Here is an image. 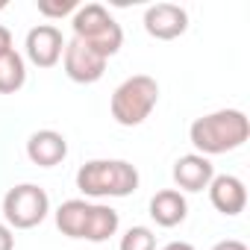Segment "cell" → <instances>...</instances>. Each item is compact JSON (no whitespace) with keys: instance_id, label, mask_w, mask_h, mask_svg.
<instances>
[{"instance_id":"cell-1","label":"cell","mask_w":250,"mask_h":250,"mask_svg":"<svg viewBox=\"0 0 250 250\" xmlns=\"http://www.w3.org/2000/svg\"><path fill=\"white\" fill-rule=\"evenodd\" d=\"M250 139V121L241 109H218L200 115L188 127V142L200 156H221L238 150Z\"/></svg>"},{"instance_id":"cell-11","label":"cell","mask_w":250,"mask_h":250,"mask_svg":"<svg viewBox=\"0 0 250 250\" xmlns=\"http://www.w3.org/2000/svg\"><path fill=\"white\" fill-rule=\"evenodd\" d=\"M68 156V139L56 130H36L27 139V159L39 168H56Z\"/></svg>"},{"instance_id":"cell-2","label":"cell","mask_w":250,"mask_h":250,"mask_svg":"<svg viewBox=\"0 0 250 250\" xmlns=\"http://www.w3.org/2000/svg\"><path fill=\"white\" fill-rule=\"evenodd\" d=\"M56 227L62 235L68 238H83V241H109L118 227H121V215L106 206V203H94V200H85V197H74V200H65L56 212Z\"/></svg>"},{"instance_id":"cell-18","label":"cell","mask_w":250,"mask_h":250,"mask_svg":"<svg viewBox=\"0 0 250 250\" xmlns=\"http://www.w3.org/2000/svg\"><path fill=\"white\" fill-rule=\"evenodd\" d=\"M9 50H15V47H12V33H9V27L0 24V56L9 53Z\"/></svg>"},{"instance_id":"cell-5","label":"cell","mask_w":250,"mask_h":250,"mask_svg":"<svg viewBox=\"0 0 250 250\" xmlns=\"http://www.w3.org/2000/svg\"><path fill=\"white\" fill-rule=\"evenodd\" d=\"M71 30H74V39L88 44L91 50H97L100 56H115L124 44V30L121 24L109 15L106 6L100 3H85V6H77L74 18H71Z\"/></svg>"},{"instance_id":"cell-4","label":"cell","mask_w":250,"mask_h":250,"mask_svg":"<svg viewBox=\"0 0 250 250\" xmlns=\"http://www.w3.org/2000/svg\"><path fill=\"white\" fill-rule=\"evenodd\" d=\"M156 103H159V83L147 74H133L112 91L109 112L121 127H139L150 118Z\"/></svg>"},{"instance_id":"cell-7","label":"cell","mask_w":250,"mask_h":250,"mask_svg":"<svg viewBox=\"0 0 250 250\" xmlns=\"http://www.w3.org/2000/svg\"><path fill=\"white\" fill-rule=\"evenodd\" d=\"M106 56H100L97 50H91L88 44L71 39L65 42V53H62V65H65V77L71 83H80V85H91L97 83L103 74H106Z\"/></svg>"},{"instance_id":"cell-20","label":"cell","mask_w":250,"mask_h":250,"mask_svg":"<svg viewBox=\"0 0 250 250\" xmlns=\"http://www.w3.org/2000/svg\"><path fill=\"white\" fill-rule=\"evenodd\" d=\"M162 250H194V244H188V241H171V244H165Z\"/></svg>"},{"instance_id":"cell-17","label":"cell","mask_w":250,"mask_h":250,"mask_svg":"<svg viewBox=\"0 0 250 250\" xmlns=\"http://www.w3.org/2000/svg\"><path fill=\"white\" fill-rule=\"evenodd\" d=\"M0 250H15V232L6 224H0Z\"/></svg>"},{"instance_id":"cell-19","label":"cell","mask_w":250,"mask_h":250,"mask_svg":"<svg viewBox=\"0 0 250 250\" xmlns=\"http://www.w3.org/2000/svg\"><path fill=\"white\" fill-rule=\"evenodd\" d=\"M212 250H247V244L238 241V238H224V241H218Z\"/></svg>"},{"instance_id":"cell-14","label":"cell","mask_w":250,"mask_h":250,"mask_svg":"<svg viewBox=\"0 0 250 250\" xmlns=\"http://www.w3.org/2000/svg\"><path fill=\"white\" fill-rule=\"evenodd\" d=\"M27 83V62L18 50L0 56V94H15Z\"/></svg>"},{"instance_id":"cell-3","label":"cell","mask_w":250,"mask_h":250,"mask_svg":"<svg viewBox=\"0 0 250 250\" xmlns=\"http://www.w3.org/2000/svg\"><path fill=\"white\" fill-rule=\"evenodd\" d=\"M142 177L133 162L127 159H91L77 171V188L85 200H106V197H130L136 194Z\"/></svg>"},{"instance_id":"cell-21","label":"cell","mask_w":250,"mask_h":250,"mask_svg":"<svg viewBox=\"0 0 250 250\" xmlns=\"http://www.w3.org/2000/svg\"><path fill=\"white\" fill-rule=\"evenodd\" d=\"M6 9V0H0V12H3Z\"/></svg>"},{"instance_id":"cell-12","label":"cell","mask_w":250,"mask_h":250,"mask_svg":"<svg viewBox=\"0 0 250 250\" xmlns=\"http://www.w3.org/2000/svg\"><path fill=\"white\" fill-rule=\"evenodd\" d=\"M171 174H174L177 191H203V188H209V183L215 177V165L200 153H186L174 162Z\"/></svg>"},{"instance_id":"cell-8","label":"cell","mask_w":250,"mask_h":250,"mask_svg":"<svg viewBox=\"0 0 250 250\" xmlns=\"http://www.w3.org/2000/svg\"><path fill=\"white\" fill-rule=\"evenodd\" d=\"M24 53L27 59L36 65V68H53L62 62V53H65V39H62V30L53 27V24H39L27 33V42H24Z\"/></svg>"},{"instance_id":"cell-6","label":"cell","mask_w":250,"mask_h":250,"mask_svg":"<svg viewBox=\"0 0 250 250\" xmlns=\"http://www.w3.org/2000/svg\"><path fill=\"white\" fill-rule=\"evenodd\" d=\"M50 215V197L42 186L36 183H21L12 186L3 194V221L6 227L15 229H33Z\"/></svg>"},{"instance_id":"cell-13","label":"cell","mask_w":250,"mask_h":250,"mask_svg":"<svg viewBox=\"0 0 250 250\" xmlns=\"http://www.w3.org/2000/svg\"><path fill=\"white\" fill-rule=\"evenodd\" d=\"M150 218L156 221V227H180L188 218V200L183 191L177 188H162L150 197Z\"/></svg>"},{"instance_id":"cell-10","label":"cell","mask_w":250,"mask_h":250,"mask_svg":"<svg viewBox=\"0 0 250 250\" xmlns=\"http://www.w3.org/2000/svg\"><path fill=\"white\" fill-rule=\"evenodd\" d=\"M206 191H209V203H212L221 215H227V218L241 215L244 206H247V188H244V183H241L238 177H232V174H215Z\"/></svg>"},{"instance_id":"cell-15","label":"cell","mask_w":250,"mask_h":250,"mask_svg":"<svg viewBox=\"0 0 250 250\" xmlns=\"http://www.w3.org/2000/svg\"><path fill=\"white\" fill-rule=\"evenodd\" d=\"M118 250H156V235L150 227H130L121 235Z\"/></svg>"},{"instance_id":"cell-9","label":"cell","mask_w":250,"mask_h":250,"mask_svg":"<svg viewBox=\"0 0 250 250\" xmlns=\"http://www.w3.org/2000/svg\"><path fill=\"white\" fill-rule=\"evenodd\" d=\"M145 30L156 42H174L188 30V12L177 3H153L145 12Z\"/></svg>"},{"instance_id":"cell-16","label":"cell","mask_w":250,"mask_h":250,"mask_svg":"<svg viewBox=\"0 0 250 250\" xmlns=\"http://www.w3.org/2000/svg\"><path fill=\"white\" fill-rule=\"evenodd\" d=\"M39 15L56 21V18H65V15H74L77 12V0H39Z\"/></svg>"}]
</instances>
